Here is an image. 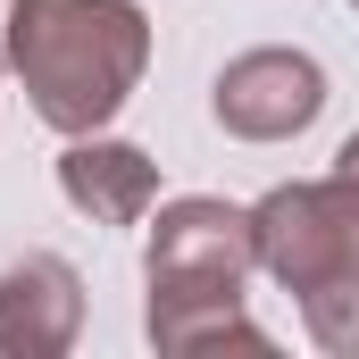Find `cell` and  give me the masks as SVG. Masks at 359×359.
Segmentation results:
<instances>
[{
  "mask_svg": "<svg viewBox=\"0 0 359 359\" xmlns=\"http://www.w3.org/2000/svg\"><path fill=\"white\" fill-rule=\"evenodd\" d=\"M84 334V276L59 251H25L0 268V359H67Z\"/></svg>",
  "mask_w": 359,
  "mask_h": 359,
  "instance_id": "5b68a950",
  "label": "cell"
},
{
  "mask_svg": "<svg viewBox=\"0 0 359 359\" xmlns=\"http://www.w3.org/2000/svg\"><path fill=\"white\" fill-rule=\"evenodd\" d=\"M334 176H343V184H351V192H359V134H351V142H343V151H334Z\"/></svg>",
  "mask_w": 359,
  "mask_h": 359,
  "instance_id": "9c48e42d",
  "label": "cell"
},
{
  "mask_svg": "<svg viewBox=\"0 0 359 359\" xmlns=\"http://www.w3.org/2000/svg\"><path fill=\"white\" fill-rule=\"evenodd\" d=\"M209 117H217L234 142H292V134H309V126L326 117V67H318L309 50H284V42L243 50V59L217 67Z\"/></svg>",
  "mask_w": 359,
  "mask_h": 359,
  "instance_id": "277c9868",
  "label": "cell"
},
{
  "mask_svg": "<svg viewBox=\"0 0 359 359\" xmlns=\"http://www.w3.org/2000/svg\"><path fill=\"white\" fill-rule=\"evenodd\" d=\"M8 17H17V0H0V67H8Z\"/></svg>",
  "mask_w": 359,
  "mask_h": 359,
  "instance_id": "30bf717a",
  "label": "cell"
},
{
  "mask_svg": "<svg viewBox=\"0 0 359 359\" xmlns=\"http://www.w3.org/2000/svg\"><path fill=\"white\" fill-rule=\"evenodd\" d=\"M59 192L67 209L92 217V226H142L159 209V159L142 142H117L109 126L100 134H67L59 151Z\"/></svg>",
  "mask_w": 359,
  "mask_h": 359,
  "instance_id": "8992f818",
  "label": "cell"
},
{
  "mask_svg": "<svg viewBox=\"0 0 359 359\" xmlns=\"http://www.w3.org/2000/svg\"><path fill=\"white\" fill-rule=\"evenodd\" d=\"M142 334L176 359H201V351H251L268 359V326H251L243 301H142Z\"/></svg>",
  "mask_w": 359,
  "mask_h": 359,
  "instance_id": "52a82bcc",
  "label": "cell"
},
{
  "mask_svg": "<svg viewBox=\"0 0 359 359\" xmlns=\"http://www.w3.org/2000/svg\"><path fill=\"white\" fill-rule=\"evenodd\" d=\"M151 67L142 0H17L8 76L50 134H100Z\"/></svg>",
  "mask_w": 359,
  "mask_h": 359,
  "instance_id": "6da1fadb",
  "label": "cell"
},
{
  "mask_svg": "<svg viewBox=\"0 0 359 359\" xmlns=\"http://www.w3.org/2000/svg\"><path fill=\"white\" fill-rule=\"evenodd\" d=\"M301 334L318 351H334V359H359V276L301 292Z\"/></svg>",
  "mask_w": 359,
  "mask_h": 359,
  "instance_id": "ba28073f",
  "label": "cell"
},
{
  "mask_svg": "<svg viewBox=\"0 0 359 359\" xmlns=\"http://www.w3.org/2000/svg\"><path fill=\"white\" fill-rule=\"evenodd\" d=\"M259 268L251 251V209L217 201V192H184L159 201V226L142 243V284L151 301H243V284Z\"/></svg>",
  "mask_w": 359,
  "mask_h": 359,
  "instance_id": "3957f363",
  "label": "cell"
},
{
  "mask_svg": "<svg viewBox=\"0 0 359 359\" xmlns=\"http://www.w3.org/2000/svg\"><path fill=\"white\" fill-rule=\"evenodd\" d=\"M251 251H259V276H276L292 301L359 276V192L343 176L259 192L251 201Z\"/></svg>",
  "mask_w": 359,
  "mask_h": 359,
  "instance_id": "7a4b0ae2",
  "label": "cell"
},
{
  "mask_svg": "<svg viewBox=\"0 0 359 359\" xmlns=\"http://www.w3.org/2000/svg\"><path fill=\"white\" fill-rule=\"evenodd\" d=\"M351 8H359V0H351Z\"/></svg>",
  "mask_w": 359,
  "mask_h": 359,
  "instance_id": "8fae6325",
  "label": "cell"
}]
</instances>
